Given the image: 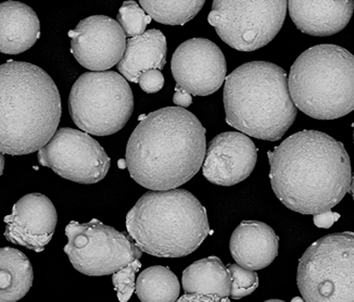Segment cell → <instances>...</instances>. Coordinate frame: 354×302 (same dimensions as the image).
<instances>
[{"instance_id":"6da1fadb","label":"cell","mask_w":354,"mask_h":302,"mask_svg":"<svg viewBox=\"0 0 354 302\" xmlns=\"http://www.w3.org/2000/svg\"><path fill=\"white\" fill-rule=\"evenodd\" d=\"M276 197L301 214H325L349 193L351 163L342 142L319 131L291 135L268 153Z\"/></svg>"},{"instance_id":"7a4b0ae2","label":"cell","mask_w":354,"mask_h":302,"mask_svg":"<svg viewBox=\"0 0 354 302\" xmlns=\"http://www.w3.org/2000/svg\"><path fill=\"white\" fill-rule=\"evenodd\" d=\"M205 150V127L195 115L167 107L151 112L137 125L125 159L136 183L150 191H170L197 174Z\"/></svg>"},{"instance_id":"3957f363","label":"cell","mask_w":354,"mask_h":302,"mask_svg":"<svg viewBox=\"0 0 354 302\" xmlns=\"http://www.w3.org/2000/svg\"><path fill=\"white\" fill-rule=\"evenodd\" d=\"M57 85L43 69L28 62L0 66V153H35L51 140L61 119Z\"/></svg>"},{"instance_id":"277c9868","label":"cell","mask_w":354,"mask_h":302,"mask_svg":"<svg viewBox=\"0 0 354 302\" xmlns=\"http://www.w3.org/2000/svg\"><path fill=\"white\" fill-rule=\"evenodd\" d=\"M223 96L227 124L259 140H281L298 113L286 72L271 62H248L234 70Z\"/></svg>"},{"instance_id":"5b68a950","label":"cell","mask_w":354,"mask_h":302,"mask_svg":"<svg viewBox=\"0 0 354 302\" xmlns=\"http://www.w3.org/2000/svg\"><path fill=\"white\" fill-rule=\"evenodd\" d=\"M127 229L142 252L159 258L188 256L211 233L205 207L177 188L145 194L127 214Z\"/></svg>"},{"instance_id":"8992f818","label":"cell","mask_w":354,"mask_h":302,"mask_svg":"<svg viewBox=\"0 0 354 302\" xmlns=\"http://www.w3.org/2000/svg\"><path fill=\"white\" fill-rule=\"evenodd\" d=\"M291 100L317 120H335L354 110V56L336 45H319L302 53L288 77Z\"/></svg>"},{"instance_id":"52a82bcc","label":"cell","mask_w":354,"mask_h":302,"mask_svg":"<svg viewBox=\"0 0 354 302\" xmlns=\"http://www.w3.org/2000/svg\"><path fill=\"white\" fill-rule=\"evenodd\" d=\"M68 110L82 131L108 136L129 122L134 110V96L125 77L117 72H87L72 87Z\"/></svg>"},{"instance_id":"ba28073f","label":"cell","mask_w":354,"mask_h":302,"mask_svg":"<svg viewBox=\"0 0 354 302\" xmlns=\"http://www.w3.org/2000/svg\"><path fill=\"white\" fill-rule=\"evenodd\" d=\"M297 283L309 302H354V233L327 235L299 261Z\"/></svg>"},{"instance_id":"9c48e42d","label":"cell","mask_w":354,"mask_h":302,"mask_svg":"<svg viewBox=\"0 0 354 302\" xmlns=\"http://www.w3.org/2000/svg\"><path fill=\"white\" fill-rule=\"evenodd\" d=\"M286 12L287 0H213L207 21L228 46L253 51L275 39Z\"/></svg>"},{"instance_id":"30bf717a","label":"cell","mask_w":354,"mask_h":302,"mask_svg":"<svg viewBox=\"0 0 354 302\" xmlns=\"http://www.w3.org/2000/svg\"><path fill=\"white\" fill-rule=\"evenodd\" d=\"M64 252L74 269L89 276L113 274L142 258L131 236L104 225L97 218L88 223L72 221L66 227Z\"/></svg>"},{"instance_id":"8fae6325","label":"cell","mask_w":354,"mask_h":302,"mask_svg":"<svg viewBox=\"0 0 354 302\" xmlns=\"http://www.w3.org/2000/svg\"><path fill=\"white\" fill-rule=\"evenodd\" d=\"M38 162L61 178L80 184H96L109 172L110 158L86 132L62 127L38 150Z\"/></svg>"},{"instance_id":"7c38bea8","label":"cell","mask_w":354,"mask_h":302,"mask_svg":"<svg viewBox=\"0 0 354 302\" xmlns=\"http://www.w3.org/2000/svg\"><path fill=\"white\" fill-rule=\"evenodd\" d=\"M177 86L195 96L216 92L226 79L225 57L213 41L192 39L177 47L171 64Z\"/></svg>"},{"instance_id":"4fadbf2b","label":"cell","mask_w":354,"mask_h":302,"mask_svg":"<svg viewBox=\"0 0 354 302\" xmlns=\"http://www.w3.org/2000/svg\"><path fill=\"white\" fill-rule=\"evenodd\" d=\"M71 53L81 66L106 71L119 64L127 48V35L119 22L106 16L84 19L68 32Z\"/></svg>"},{"instance_id":"5bb4252c","label":"cell","mask_w":354,"mask_h":302,"mask_svg":"<svg viewBox=\"0 0 354 302\" xmlns=\"http://www.w3.org/2000/svg\"><path fill=\"white\" fill-rule=\"evenodd\" d=\"M257 160L258 149L247 135L222 133L207 145L203 176L215 185H236L250 176Z\"/></svg>"},{"instance_id":"9a60e30c","label":"cell","mask_w":354,"mask_h":302,"mask_svg":"<svg viewBox=\"0 0 354 302\" xmlns=\"http://www.w3.org/2000/svg\"><path fill=\"white\" fill-rule=\"evenodd\" d=\"M58 216L48 197L28 194L15 203L12 214L5 218V237L13 244L35 252H43L56 229Z\"/></svg>"},{"instance_id":"2e32d148","label":"cell","mask_w":354,"mask_h":302,"mask_svg":"<svg viewBox=\"0 0 354 302\" xmlns=\"http://www.w3.org/2000/svg\"><path fill=\"white\" fill-rule=\"evenodd\" d=\"M290 18L297 28L312 36L342 31L353 15V0H288Z\"/></svg>"},{"instance_id":"e0dca14e","label":"cell","mask_w":354,"mask_h":302,"mask_svg":"<svg viewBox=\"0 0 354 302\" xmlns=\"http://www.w3.org/2000/svg\"><path fill=\"white\" fill-rule=\"evenodd\" d=\"M279 236L263 222L243 221L230 237V254L245 269L262 270L279 254Z\"/></svg>"},{"instance_id":"ac0fdd59","label":"cell","mask_w":354,"mask_h":302,"mask_svg":"<svg viewBox=\"0 0 354 302\" xmlns=\"http://www.w3.org/2000/svg\"><path fill=\"white\" fill-rule=\"evenodd\" d=\"M41 35L33 9L20 1L0 3V53L19 55L28 50Z\"/></svg>"},{"instance_id":"d6986e66","label":"cell","mask_w":354,"mask_h":302,"mask_svg":"<svg viewBox=\"0 0 354 302\" xmlns=\"http://www.w3.org/2000/svg\"><path fill=\"white\" fill-rule=\"evenodd\" d=\"M167 50V39L162 32L149 30L127 41V48L118 64V70L127 81L138 83L142 72L165 68Z\"/></svg>"},{"instance_id":"ffe728a7","label":"cell","mask_w":354,"mask_h":302,"mask_svg":"<svg viewBox=\"0 0 354 302\" xmlns=\"http://www.w3.org/2000/svg\"><path fill=\"white\" fill-rule=\"evenodd\" d=\"M183 287L186 294L216 296L227 301L232 276L218 256H209L192 263L183 272Z\"/></svg>"},{"instance_id":"44dd1931","label":"cell","mask_w":354,"mask_h":302,"mask_svg":"<svg viewBox=\"0 0 354 302\" xmlns=\"http://www.w3.org/2000/svg\"><path fill=\"white\" fill-rule=\"evenodd\" d=\"M33 284V267L18 249L0 248V302L22 299Z\"/></svg>"},{"instance_id":"7402d4cb","label":"cell","mask_w":354,"mask_h":302,"mask_svg":"<svg viewBox=\"0 0 354 302\" xmlns=\"http://www.w3.org/2000/svg\"><path fill=\"white\" fill-rule=\"evenodd\" d=\"M135 292L144 302H174L180 297V287L170 269L156 265L140 273Z\"/></svg>"},{"instance_id":"603a6c76","label":"cell","mask_w":354,"mask_h":302,"mask_svg":"<svg viewBox=\"0 0 354 302\" xmlns=\"http://www.w3.org/2000/svg\"><path fill=\"white\" fill-rule=\"evenodd\" d=\"M153 20L167 26H184L203 9L205 0H140Z\"/></svg>"},{"instance_id":"cb8c5ba5","label":"cell","mask_w":354,"mask_h":302,"mask_svg":"<svg viewBox=\"0 0 354 302\" xmlns=\"http://www.w3.org/2000/svg\"><path fill=\"white\" fill-rule=\"evenodd\" d=\"M152 18L136 1H125L118 13V22L129 37L142 35Z\"/></svg>"},{"instance_id":"d4e9b609","label":"cell","mask_w":354,"mask_h":302,"mask_svg":"<svg viewBox=\"0 0 354 302\" xmlns=\"http://www.w3.org/2000/svg\"><path fill=\"white\" fill-rule=\"evenodd\" d=\"M227 269L232 276L230 297L233 299L247 297L258 288L259 277L256 271L245 269L238 263L230 264Z\"/></svg>"},{"instance_id":"484cf974","label":"cell","mask_w":354,"mask_h":302,"mask_svg":"<svg viewBox=\"0 0 354 302\" xmlns=\"http://www.w3.org/2000/svg\"><path fill=\"white\" fill-rule=\"evenodd\" d=\"M140 267H142V263L140 260H135L127 267L114 272L112 283H113L114 288L117 290L120 301L127 302L132 297L135 288H136L135 275L137 272L140 271Z\"/></svg>"},{"instance_id":"4316f807","label":"cell","mask_w":354,"mask_h":302,"mask_svg":"<svg viewBox=\"0 0 354 302\" xmlns=\"http://www.w3.org/2000/svg\"><path fill=\"white\" fill-rule=\"evenodd\" d=\"M138 83L144 92L155 94L162 89L165 85V77L160 70L150 69L140 74Z\"/></svg>"},{"instance_id":"83f0119b","label":"cell","mask_w":354,"mask_h":302,"mask_svg":"<svg viewBox=\"0 0 354 302\" xmlns=\"http://www.w3.org/2000/svg\"><path fill=\"white\" fill-rule=\"evenodd\" d=\"M339 218V214H336V212H333L332 210L327 211L325 214H315L314 216V223H315L317 227L328 229Z\"/></svg>"},{"instance_id":"f1b7e54d","label":"cell","mask_w":354,"mask_h":302,"mask_svg":"<svg viewBox=\"0 0 354 302\" xmlns=\"http://www.w3.org/2000/svg\"><path fill=\"white\" fill-rule=\"evenodd\" d=\"M173 102L177 107L187 108L192 104V97L189 93L185 92L180 87L176 86Z\"/></svg>"},{"instance_id":"f546056e","label":"cell","mask_w":354,"mask_h":302,"mask_svg":"<svg viewBox=\"0 0 354 302\" xmlns=\"http://www.w3.org/2000/svg\"><path fill=\"white\" fill-rule=\"evenodd\" d=\"M178 300L180 301H224L222 298L216 297V296L203 294H187Z\"/></svg>"},{"instance_id":"4dcf8cb0","label":"cell","mask_w":354,"mask_h":302,"mask_svg":"<svg viewBox=\"0 0 354 302\" xmlns=\"http://www.w3.org/2000/svg\"><path fill=\"white\" fill-rule=\"evenodd\" d=\"M3 169H5V157L3 153H0V176H3Z\"/></svg>"},{"instance_id":"1f68e13d","label":"cell","mask_w":354,"mask_h":302,"mask_svg":"<svg viewBox=\"0 0 354 302\" xmlns=\"http://www.w3.org/2000/svg\"><path fill=\"white\" fill-rule=\"evenodd\" d=\"M349 193H351L352 197L354 199V173L353 176H351V182H350Z\"/></svg>"},{"instance_id":"d6a6232c","label":"cell","mask_w":354,"mask_h":302,"mask_svg":"<svg viewBox=\"0 0 354 302\" xmlns=\"http://www.w3.org/2000/svg\"><path fill=\"white\" fill-rule=\"evenodd\" d=\"M353 138H354V132H353Z\"/></svg>"}]
</instances>
